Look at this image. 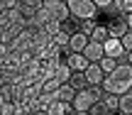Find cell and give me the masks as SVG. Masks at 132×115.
Instances as JSON below:
<instances>
[{
  "label": "cell",
  "mask_w": 132,
  "mask_h": 115,
  "mask_svg": "<svg viewBox=\"0 0 132 115\" xmlns=\"http://www.w3.org/2000/svg\"><path fill=\"white\" fill-rule=\"evenodd\" d=\"M100 88H103V93L118 96V98L125 96V93H130L132 91V66H130V64H120L110 76L103 78Z\"/></svg>",
  "instance_id": "1"
},
{
  "label": "cell",
  "mask_w": 132,
  "mask_h": 115,
  "mask_svg": "<svg viewBox=\"0 0 132 115\" xmlns=\"http://www.w3.org/2000/svg\"><path fill=\"white\" fill-rule=\"evenodd\" d=\"M103 88L100 86H88L86 91H81V93H76V98H73V110L76 113H86V110H90L93 108V103H100L103 101Z\"/></svg>",
  "instance_id": "2"
},
{
  "label": "cell",
  "mask_w": 132,
  "mask_h": 115,
  "mask_svg": "<svg viewBox=\"0 0 132 115\" xmlns=\"http://www.w3.org/2000/svg\"><path fill=\"white\" fill-rule=\"evenodd\" d=\"M69 12H71V17L78 20V22L98 17V7H95L93 0H69Z\"/></svg>",
  "instance_id": "3"
},
{
  "label": "cell",
  "mask_w": 132,
  "mask_h": 115,
  "mask_svg": "<svg viewBox=\"0 0 132 115\" xmlns=\"http://www.w3.org/2000/svg\"><path fill=\"white\" fill-rule=\"evenodd\" d=\"M105 27H108V34H110L113 39H122L125 34H127V22H125L122 15H115L113 20H108Z\"/></svg>",
  "instance_id": "4"
},
{
  "label": "cell",
  "mask_w": 132,
  "mask_h": 115,
  "mask_svg": "<svg viewBox=\"0 0 132 115\" xmlns=\"http://www.w3.org/2000/svg\"><path fill=\"white\" fill-rule=\"evenodd\" d=\"M103 52H105V56L115 59V61H120V59L125 56L122 42H120V39H113V37H108V39H105V44H103Z\"/></svg>",
  "instance_id": "5"
},
{
  "label": "cell",
  "mask_w": 132,
  "mask_h": 115,
  "mask_svg": "<svg viewBox=\"0 0 132 115\" xmlns=\"http://www.w3.org/2000/svg\"><path fill=\"white\" fill-rule=\"evenodd\" d=\"M64 64H66L73 73H81V71L88 69V59H86L83 54H69V56L64 59Z\"/></svg>",
  "instance_id": "6"
},
{
  "label": "cell",
  "mask_w": 132,
  "mask_h": 115,
  "mask_svg": "<svg viewBox=\"0 0 132 115\" xmlns=\"http://www.w3.org/2000/svg\"><path fill=\"white\" fill-rule=\"evenodd\" d=\"M86 81H88V86H100L103 83V78H105V73H103V69L98 66V64H88V69H86Z\"/></svg>",
  "instance_id": "7"
},
{
  "label": "cell",
  "mask_w": 132,
  "mask_h": 115,
  "mask_svg": "<svg viewBox=\"0 0 132 115\" xmlns=\"http://www.w3.org/2000/svg\"><path fill=\"white\" fill-rule=\"evenodd\" d=\"M88 42H90V39L86 37V34L76 32L73 37L69 39V52H71V54H83V52H86V47H88Z\"/></svg>",
  "instance_id": "8"
},
{
  "label": "cell",
  "mask_w": 132,
  "mask_h": 115,
  "mask_svg": "<svg viewBox=\"0 0 132 115\" xmlns=\"http://www.w3.org/2000/svg\"><path fill=\"white\" fill-rule=\"evenodd\" d=\"M83 56L88 59V64H100V59L105 56V52H103V44H95V42H88V47H86Z\"/></svg>",
  "instance_id": "9"
},
{
  "label": "cell",
  "mask_w": 132,
  "mask_h": 115,
  "mask_svg": "<svg viewBox=\"0 0 132 115\" xmlns=\"http://www.w3.org/2000/svg\"><path fill=\"white\" fill-rule=\"evenodd\" d=\"M47 115H76V110H73V105H71V103L54 101L52 105L47 108Z\"/></svg>",
  "instance_id": "10"
},
{
  "label": "cell",
  "mask_w": 132,
  "mask_h": 115,
  "mask_svg": "<svg viewBox=\"0 0 132 115\" xmlns=\"http://www.w3.org/2000/svg\"><path fill=\"white\" fill-rule=\"evenodd\" d=\"M59 86L61 83L56 81V78H47V81H39V96H56V91H59Z\"/></svg>",
  "instance_id": "11"
},
{
  "label": "cell",
  "mask_w": 132,
  "mask_h": 115,
  "mask_svg": "<svg viewBox=\"0 0 132 115\" xmlns=\"http://www.w3.org/2000/svg\"><path fill=\"white\" fill-rule=\"evenodd\" d=\"M69 86L73 88L76 93L86 91V88H88V81H86V73H83V71H81V73H71V78H69Z\"/></svg>",
  "instance_id": "12"
},
{
  "label": "cell",
  "mask_w": 132,
  "mask_h": 115,
  "mask_svg": "<svg viewBox=\"0 0 132 115\" xmlns=\"http://www.w3.org/2000/svg\"><path fill=\"white\" fill-rule=\"evenodd\" d=\"M73 98H76V91L66 83V86H59V91H56V101H61V103H73Z\"/></svg>",
  "instance_id": "13"
},
{
  "label": "cell",
  "mask_w": 132,
  "mask_h": 115,
  "mask_svg": "<svg viewBox=\"0 0 132 115\" xmlns=\"http://www.w3.org/2000/svg\"><path fill=\"white\" fill-rule=\"evenodd\" d=\"M71 73H73V71H71V69L61 61V64H59V69H56V73H54V78H56L61 86H66V83H69V78H71Z\"/></svg>",
  "instance_id": "14"
},
{
  "label": "cell",
  "mask_w": 132,
  "mask_h": 115,
  "mask_svg": "<svg viewBox=\"0 0 132 115\" xmlns=\"http://www.w3.org/2000/svg\"><path fill=\"white\" fill-rule=\"evenodd\" d=\"M110 34H108V27L105 24H98V27L93 29V34H90V42H95V44H105V39H108Z\"/></svg>",
  "instance_id": "15"
},
{
  "label": "cell",
  "mask_w": 132,
  "mask_h": 115,
  "mask_svg": "<svg viewBox=\"0 0 132 115\" xmlns=\"http://www.w3.org/2000/svg\"><path fill=\"white\" fill-rule=\"evenodd\" d=\"M118 113H122V115H132V93H125V96H120Z\"/></svg>",
  "instance_id": "16"
},
{
  "label": "cell",
  "mask_w": 132,
  "mask_h": 115,
  "mask_svg": "<svg viewBox=\"0 0 132 115\" xmlns=\"http://www.w3.org/2000/svg\"><path fill=\"white\" fill-rule=\"evenodd\" d=\"M98 66L103 69V73H105V76H110V73H113L115 69L120 66V61H115V59H110V56H103V59H100V64H98Z\"/></svg>",
  "instance_id": "17"
},
{
  "label": "cell",
  "mask_w": 132,
  "mask_h": 115,
  "mask_svg": "<svg viewBox=\"0 0 132 115\" xmlns=\"http://www.w3.org/2000/svg\"><path fill=\"white\" fill-rule=\"evenodd\" d=\"M42 29H44V34H47V37H52V39H54L59 32H61V22H59V20H49V22L44 24Z\"/></svg>",
  "instance_id": "18"
},
{
  "label": "cell",
  "mask_w": 132,
  "mask_h": 115,
  "mask_svg": "<svg viewBox=\"0 0 132 115\" xmlns=\"http://www.w3.org/2000/svg\"><path fill=\"white\" fill-rule=\"evenodd\" d=\"M61 32L69 34V37H73V34L78 32V20H73V17L64 20V22H61Z\"/></svg>",
  "instance_id": "19"
},
{
  "label": "cell",
  "mask_w": 132,
  "mask_h": 115,
  "mask_svg": "<svg viewBox=\"0 0 132 115\" xmlns=\"http://www.w3.org/2000/svg\"><path fill=\"white\" fill-rule=\"evenodd\" d=\"M98 27V22L95 20H86V22H78V32L81 34H86V37L90 39V34H93V29Z\"/></svg>",
  "instance_id": "20"
},
{
  "label": "cell",
  "mask_w": 132,
  "mask_h": 115,
  "mask_svg": "<svg viewBox=\"0 0 132 115\" xmlns=\"http://www.w3.org/2000/svg\"><path fill=\"white\" fill-rule=\"evenodd\" d=\"M113 7L120 10L122 17H127V15H132V0H118V3H113Z\"/></svg>",
  "instance_id": "21"
},
{
  "label": "cell",
  "mask_w": 132,
  "mask_h": 115,
  "mask_svg": "<svg viewBox=\"0 0 132 115\" xmlns=\"http://www.w3.org/2000/svg\"><path fill=\"white\" fill-rule=\"evenodd\" d=\"M103 103H105V108H108L110 113L118 115V103H120V98H118V96H108V93H105V96H103Z\"/></svg>",
  "instance_id": "22"
},
{
  "label": "cell",
  "mask_w": 132,
  "mask_h": 115,
  "mask_svg": "<svg viewBox=\"0 0 132 115\" xmlns=\"http://www.w3.org/2000/svg\"><path fill=\"white\" fill-rule=\"evenodd\" d=\"M69 39H71V37H69V34H64V32H59V34H56V37H54V39H52V44H56V47H59V49H69Z\"/></svg>",
  "instance_id": "23"
},
{
  "label": "cell",
  "mask_w": 132,
  "mask_h": 115,
  "mask_svg": "<svg viewBox=\"0 0 132 115\" xmlns=\"http://www.w3.org/2000/svg\"><path fill=\"white\" fill-rule=\"evenodd\" d=\"M0 115H20V110H17V103H15V101H7L3 108H0Z\"/></svg>",
  "instance_id": "24"
},
{
  "label": "cell",
  "mask_w": 132,
  "mask_h": 115,
  "mask_svg": "<svg viewBox=\"0 0 132 115\" xmlns=\"http://www.w3.org/2000/svg\"><path fill=\"white\" fill-rule=\"evenodd\" d=\"M88 113H90V115H115V113H110L108 108H105L103 101H100V103H93V108H90Z\"/></svg>",
  "instance_id": "25"
},
{
  "label": "cell",
  "mask_w": 132,
  "mask_h": 115,
  "mask_svg": "<svg viewBox=\"0 0 132 115\" xmlns=\"http://www.w3.org/2000/svg\"><path fill=\"white\" fill-rule=\"evenodd\" d=\"M120 42H122V49H125V54H130V52H132V32H127L122 39H120Z\"/></svg>",
  "instance_id": "26"
},
{
  "label": "cell",
  "mask_w": 132,
  "mask_h": 115,
  "mask_svg": "<svg viewBox=\"0 0 132 115\" xmlns=\"http://www.w3.org/2000/svg\"><path fill=\"white\" fill-rule=\"evenodd\" d=\"M93 3H95V7H98V10H110V7H113L110 0H93Z\"/></svg>",
  "instance_id": "27"
},
{
  "label": "cell",
  "mask_w": 132,
  "mask_h": 115,
  "mask_svg": "<svg viewBox=\"0 0 132 115\" xmlns=\"http://www.w3.org/2000/svg\"><path fill=\"white\" fill-rule=\"evenodd\" d=\"M125 22H127V32H132V15H127V17H125Z\"/></svg>",
  "instance_id": "28"
},
{
  "label": "cell",
  "mask_w": 132,
  "mask_h": 115,
  "mask_svg": "<svg viewBox=\"0 0 132 115\" xmlns=\"http://www.w3.org/2000/svg\"><path fill=\"white\" fill-rule=\"evenodd\" d=\"M125 56H127V61H125V64H130V66H132V52H130V54H125Z\"/></svg>",
  "instance_id": "29"
},
{
  "label": "cell",
  "mask_w": 132,
  "mask_h": 115,
  "mask_svg": "<svg viewBox=\"0 0 132 115\" xmlns=\"http://www.w3.org/2000/svg\"><path fill=\"white\" fill-rule=\"evenodd\" d=\"M76 115H90V113H88V110H86V113H76Z\"/></svg>",
  "instance_id": "30"
},
{
  "label": "cell",
  "mask_w": 132,
  "mask_h": 115,
  "mask_svg": "<svg viewBox=\"0 0 132 115\" xmlns=\"http://www.w3.org/2000/svg\"><path fill=\"white\" fill-rule=\"evenodd\" d=\"M32 115H47V113H32Z\"/></svg>",
  "instance_id": "31"
}]
</instances>
